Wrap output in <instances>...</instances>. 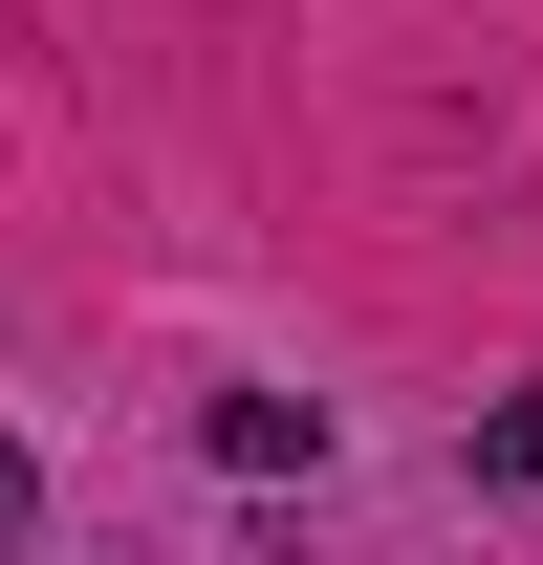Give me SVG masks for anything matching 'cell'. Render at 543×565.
Masks as SVG:
<instances>
[{
  "label": "cell",
  "instance_id": "6da1fadb",
  "mask_svg": "<svg viewBox=\"0 0 543 565\" xmlns=\"http://www.w3.org/2000/svg\"><path fill=\"white\" fill-rule=\"evenodd\" d=\"M217 457H239V479H305V457H327V392H217Z\"/></svg>",
  "mask_w": 543,
  "mask_h": 565
},
{
  "label": "cell",
  "instance_id": "7a4b0ae2",
  "mask_svg": "<svg viewBox=\"0 0 543 565\" xmlns=\"http://www.w3.org/2000/svg\"><path fill=\"white\" fill-rule=\"evenodd\" d=\"M478 479H522V500H543V392H500V414H478Z\"/></svg>",
  "mask_w": 543,
  "mask_h": 565
},
{
  "label": "cell",
  "instance_id": "3957f363",
  "mask_svg": "<svg viewBox=\"0 0 543 565\" xmlns=\"http://www.w3.org/2000/svg\"><path fill=\"white\" fill-rule=\"evenodd\" d=\"M22 522H44V457H22V435H0V544H22Z\"/></svg>",
  "mask_w": 543,
  "mask_h": 565
}]
</instances>
